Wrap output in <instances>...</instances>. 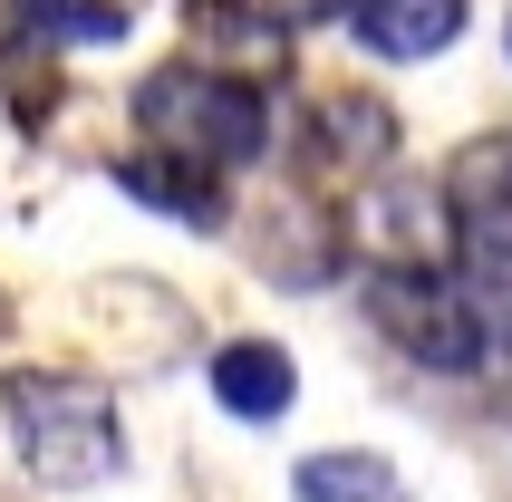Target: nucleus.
<instances>
[{
	"label": "nucleus",
	"instance_id": "obj_3",
	"mask_svg": "<svg viewBox=\"0 0 512 502\" xmlns=\"http://www.w3.org/2000/svg\"><path fill=\"white\" fill-rule=\"evenodd\" d=\"M358 300H368L377 338H387L397 358L435 367V377H474V367L493 358V329H484V309L464 300V280L445 271V261H368Z\"/></svg>",
	"mask_w": 512,
	"mask_h": 502
},
{
	"label": "nucleus",
	"instance_id": "obj_1",
	"mask_svg": "<svg viewBox=\"0 0 512 502\" xmlns=\"http://www.w3.org/2000/svg\"><path fill=\"white\" fill-rule=\"evenodd\" d=\"M0 425H10L20 474H39L49 493H97V483L126 464L116 396L97 387V377H68V367H20V377L0 387Z\"/></svg>",
	"mask_w": 512,
	"mask_h": 502
},
{
	"label": "nucleus",
	"instance_id": "obj_7",
	"mask_svg": "<svg viewBox=\"0 0 512 502\" xmlns=\"http://www.w3.org/2000/svg\"><path fill=\"white\" fill-rule=\"evenodd\" d=\"M310 136H319V165L358 184V174H377L387 155H397V116L377 107V97H358V87H339V97L310 107Z\"/></svg>",
	"mask_w": 512,
	"mask_h": 502
},
{
	"label": "nucleus",
	"instance_id": "obj_2",
	"mask_svg": "<svg viewBox=\"0 0 512 502\" xmlns=\"http://www.w3.org/2000/svg\"><path fill=\"white\" fill-rule=\"evenodd\" d=\"M136 136L203 174H242L271 155V97L213 58H174V68L136 78Z\"/></svg>",
	"mask_w": 512,
	"mask_h": 502
},
{
	"label": "nucleus",
	"instance_id": "obj_8",
	"mask_svg": "<svg viewBox=\"0 0 512 502\" xmlns=\"http://www.w3.org/2000/svg\"><path fill=\"white\" fill-rule=\"evenodd\" d=\"M290 502H416V493H406V474L387 464V454H368V445H329V454H300Z\"/></svg>",
	"mask_w": 512,
	"mask_h": 502
},
{
	"label": "nucleus",
	"instance_id": "obj_4",
	"mask_svg": "<svg viewBox=\"0 0 512 502\" xmlns=\"http://www.w3.org/2000/svg\"><path fill=\"white\" fill-rule=\"evenodd\" d=\"M348 29H358V49L368 58H445L464 39V0H348Z\"/></svg>",
	"mask_w": 512,
	"mask_h": 502
},
{
	"label": "nucleus",
	"instance_id": "obj_10",
	"mask_svg": "<svg viewBox=\"0 0 512 502\" xmlns=\"http://www.w3.org/2000/svg\"><path fill=\"white\" fill-rule=\"evenodd\" d=\"M194 10H232V0H194Z\"/></svg>",
	"mask_w": 512,
	"mask_h": 502
},
{
	"label": "nucleus",
	"instance_id": "obj_5",
	"mask_svg": "<svg viewBox=\"0 0 512 502\" xmlns=\"http://www.w3.org/2000/svg\"><path fill=\"white\" fill-rule=\"evenodd\" d=\"M290 396H300V367H290L281 338H232V348H213V406L242 425H281Z\"/></svg>",
	"mask_w": 512,
	"mask_h": 502
},
{
	"label": "nucleus",
	"instance_id": "obj_9",
	"mask_svg": "<svg viewBox=\"0 0 512 502\" xmlns=\"http://www.w3.org/2000/svg\"><path fill=\"white\" fill-rule=\"evenodd\" d=\"M242 20H261L271 39H290V29H319V20H339L348 0H232Z\"/></svg>",
	"mask_w": 512,
	"mask_h": 502
},
{
	"label": "nucleus",
	"instance_id": "obj_6",
	"mask_svg": "<svg viewBox=\"0 0 512 502\" xmlns=\"http://www.w3.org/2000/svg\"><path fill=\"white\" fill-rule=\"evenodd\" d=\"M116 194H136L145 213H165V223H194V232H213V223L232 213V203H223V174L184 165V155H155V145H136V155L116 165Z\"/></svg>",
	"mask_w": 512,
	"mask_h": 502
}]
</instances>
